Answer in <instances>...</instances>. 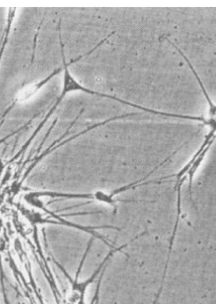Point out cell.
Instances as JSON below:
<instances>
[{"mask_svg":"<svg viewBox=\"0 0 216 304\" xmlns=\"http://www.w3.org/2000/svg\"><path fill=\"white\" fill-rule=\"evenodd\" d=\"M180 55L181 57L184 59L185 62L189 65L190 70H191L194 74L195 77H196L197 81L198 82L199 86H200L201 90L203 91L207 103H208V112L206 116H194V121L201 122V123L205 125L207 128H208V132H207L205 136H204L203 141L206 144L213 147L216 141V105L211 100L210 96L209 95L208 92H207L203 82H202L200 77L197 74L193 65L190 63L189 58L187 57V56L185 55V54L183 51H180Z\"/></svg>","mask_w":216,"mask_h":304,"instance_id":"1","label":"cell"}]
</instances>
